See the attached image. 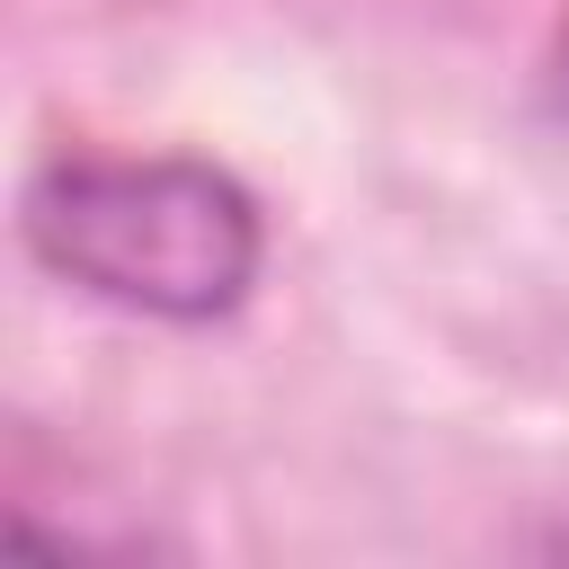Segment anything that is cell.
<instances>
[{"mask_svg":"<svg viewBox=\"0 0 569 569\" xmlns=\"http://www.w3.org/2000/svg\"><path fill=\"white\" fill-rule=\"evenodd\" d=\"M18 240L44 276L133 320H231L267 267L258 196L187 151L151 160H44L18 196Z\"/></svg>","mask_w":569,"mask_h":569,"instance_id":"1","label":"cell"},{"mask_svg":"<svg viewBox=\"0 0 569 569\" xmlns=\"http://www.w3.org/2000/svg\"><path fill=\"white\" fill-rule=\"evenodd\" d=\"M533 107L569 133V9H560V27H551V44H542V71H533Z\"/></svg>","mask_w":569,"mask_h":569,"instance_id":"2","label":"cell"}]
</instances>
